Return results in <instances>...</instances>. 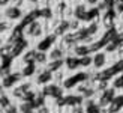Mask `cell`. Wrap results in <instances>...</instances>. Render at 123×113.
<instances>
[]
</instances>
